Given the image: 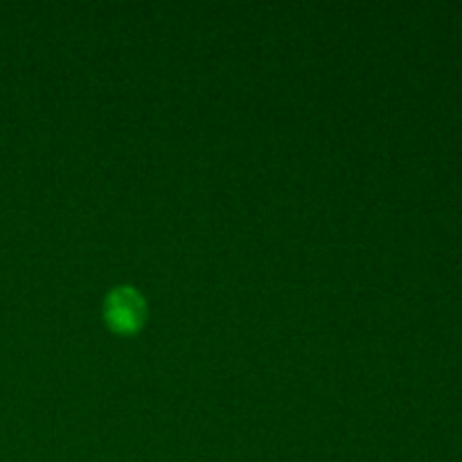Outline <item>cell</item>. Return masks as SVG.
Wrapping results in <instances>:
<instances>
[{
	"mask_svg": "<svg viewBox=\"0 0 462 462\" xmlns=\"http://www.w3.org/2000/svg\"><path fill=\"white\" fill-rule=\"evenodd\" d=\"M106 316L116 328L129 329L135 328L143 319V300L131 289H117L108 296L106 302Z\"/></svg>",
	"mask_w": 462,
	"mask_h": 462,
	"instance_id": "1",
	"label": "cell"
}]
</instances>
